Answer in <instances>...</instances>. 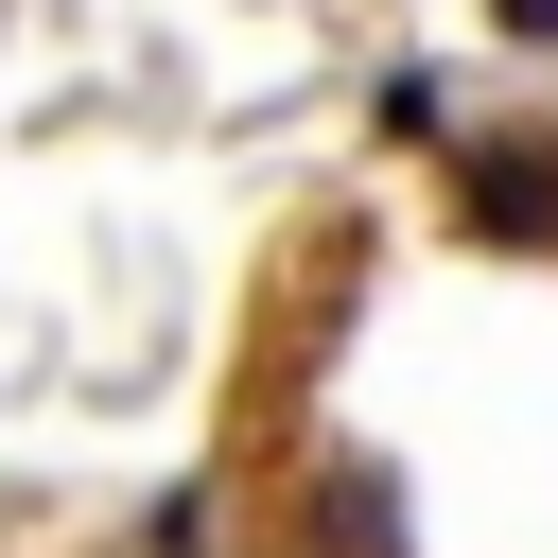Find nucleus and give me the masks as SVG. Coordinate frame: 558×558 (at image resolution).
Returning a JSON list of instances; mask_svg holds the SVG:
<instances>
[{"instance_id": "1", "label": "nucleus", "mask_w": 558, "mask_h": 558, "mask_svg": "<svg viewBox=\"0 0 558 558\" xmlns=\"http://www.w3.org/2000/svg\"><path fill=\"white\" fill-rule=\"evenodd\" d=\"M453 227H471V244H558V122L453 140Z\"/></svg>"}, {"instance_id": "2", "label": "nucleus", "mask_w": 558, "mask_h": 558, "mask_svg": "<svg viewBox=\"0 0 558 558\" xmlns=\"http://www.w3.org/2000/svg\"><path fill=\"white\" fill-rule=\"evenodd\" d=\"M488 35L506 52H558V0H488Z\"/></svg>"}]
</instances>
